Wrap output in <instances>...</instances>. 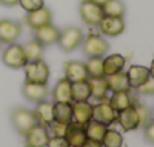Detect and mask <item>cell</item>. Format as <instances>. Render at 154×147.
I'll use <instances>...</instances> for the list:
<instances>
[{
    "mask_svg": "<svg viewBox=\"0 0 154 147\" xmlns=\"http://www.w3.org/2000/svg\"><path fill=\"white\" fill-rule=\"evenodd\" d=\"M11 122L20 135H26L33 126L38 125V119H36L35 111L27 110V108H21V107L15 108L11 113Z\"/></svg>",
    "mask_w": 154,
    "mask_h": 147,
    "instance_id": "obj_1",
    "label": "cell"
},
{
    "mask_svg": "<svg viewBox=\"0 0 154 147\" xmlns=\"http://www.w3.org/2000/svg\"><path fill=\"white\" fill-rule=\"evenodd\" d=\"M24 71H26V83L47 84L50 78V66L42 59L35 62H27L24 65Z\"/></svg>",
    "mask_w": 154,
    "mask_h": 147,
    "instance_id": "obj_2",
    "label": "cell"
},
{
    "mask_svg": "<svg viewBox=\"0 0 154 147\" xmlns=\"http://www.w3.org/2000/svg\"><path fill=\"white\" fill-rule=\"evenodd\" d=\"M57 44L64 53L73 51L82 44V30L79 27H75V26H69V27L60 30V36H58Z\"/></svg>",
    "mask_w": 154,
    "mask_h": 147,
    "instance_id": "obj_3",
    "label": "cell"
},
{
    "mask_svg": "<svg viewBox=\"0 0 154 147\" xmlns=\"http://www.w3.org/2000/svg\"><path fill=\"white\" fill-rule=\"evenodd\" d=\"M109 51V44L100 35L90 33L82 44V53L87 57H103Z\"/></svg>",
    "mask_w": 154,
    "mask_h": 147,
    "instance_id": "obj_4",
    "label": "cell"
},
{
    "mask_svg": "<svg viewBox=\"0 0 154 147\" xmlns=\"http://www.w3.org/2000/svg\"><path fill=\"white\" fill-rule=\"evenodd\" d=\"M2 62L11 68V69H20V68H24V65L29 62L27 57H26V53L23 45H18V44H11L8 48L3 51V56H2Z\"/></svg>",
    "mask_w": 154,
    "mask_h": 147,
    "instance_id": "obj_5",
    "label": "cell"
},
{
    "mask_svg": "<svg viewBox=\"0 0 154 147\" xmlns=\"http://www.w3.org/2000/svg\"><path fill=\"white\" fill-rule=\"evenodd\" d=\"M79 15L87 26H97L103 18L102 6L91 0H82L79 5Z\"/></svg>",
    "mask_w": 154,
    "mask_h": 147,
    "instance_id": "obj_6",
    "label": "cell"
},
{
    "mask_svg": "<svg viewBox=\"0 0 154 147\" xmlns=\"http://www.w3.org/2000/svg\"><path fill=\"white\" fill-rule=\"evenodd\" d=\"M91 119L100 122L106 126L117 122V111L111 107L109 99H102V101H99V104H96L93 107V117Z\"/></svg>",
    "mask_w": 154,
    "mask_h": 147,
    "instance_id": "obj_7",
    "label": "cell"
},
{
    "mask_svg": "<svg viewBox=\"0 0 154 147\" xmlns=\"http://www.w3.org/2000/svg\"><path fill=\"white\" fill-rule=\"evenodd\" d=\"M24 138H26L24 140L26 147H47L50 135H48V129L38 123L24 135Z\"/></svg>",
    "mask_w": 154,
    "mask_h": 147,
    "instance_id": "obj_8",
    "label": "cell"
},
{
    "mask_svg": "<svg viewBox=\"0 0 154 147\" xmlns=\"http://www.w3.org/2000/svg\"><path fill=\"white\" fill-rule=\"evenodd\" d=\"M66 141L69 143L70 147H81L84 144V141L87 140V134H85V125L76 123V122H70L66 126V134H64Z\"/></svg>",
    "mask_w": 154,
    "mask_h": 147,
    "instance_id": "obj_9",
    "label": "cell"
},
{
    "mask_svg": "<svg viewBox=\"0 0 154 147\" xmlns=\"http://www.w3.org/2000/svg\"><path fill=\"white\" fill-rule=\"evenodd\" d=\"M100 33L106 35V36H118L124 32V21L121 17H108L103 15V18L100 20V23L97 24Z\"/></svg>",
    "mask_w": 154,
    "mask_h": 147,
    "instance_id": "obj_10",
    "label": "cell"
},
{
    "mask_svg": "<svg viewBox=\"0 0 154 147\" xmlns=\"http://www.w3.org/2000/svg\"><path fill=\"white\" fill-rule=\"evenodd\" d=\"M21 35V24L12 20H0V42L12 44Z\"/></svg>",
    "mask_w": 154,
    "mask_h": 147,
    "instance_id": "obj_11",
    "label": "cell"
},
{
    "mask_svg": "<svg viewBox=\"0 0 154 147\" xmlns=\"http://www.w3.org/2000/svg\"><path fill=\"white\" fill-rule=\"evenodd\" d=\"M64 78H67L70 83H78V81H85L88 80V74L85 69V63L70 60L64 63Z\"/></svg>",
    "mask_w": 154,
    "mask_h": 147,
    "instance_id": "obj_12",
    "label": "cell"
},
{
    "mask_svg": "<svg viewBox=\"0 0 154 147\" xmlns=\"http://www.w3.org/2000/svg\"><path fill=\"white\" fill-rule=\"evenodd\" d=\"M24 21L27 23V26L30 29L36 30V29H39V27L51 23V11L48 8L42 6V8H39V9L33 11V12H27Z\"/></svg>",
    "mask_w": 154,
    "mask_h": 147,
    "instance_id": "obj_13",
    "label": "cell"
},
{
    "mask_svg": "<svg viewBox=\"0 0 154 147\" xmlns=\"http://www.w3.org/2000/svg\"><path fill=\"white\" fill-rule=\"evenodd\" d=\"M117 122L121 125V128L127 132V131H135L139 128V119L136 114V110L133 105L121 110L117 113Z\"/></svg>",
    "mask_w": 154,
    "mask_h": 147,
    "instance_id": "obj_14",
    "label": "cell"
},
{
    "mask_svg": "<svg viewBox=\"0 0 154 147\" xmlns=\"http://www.w3.org/2000/svg\"><path fill=\"white\" fill-rule=\"evenodd\" d=\"M58 36H60V30L51 23H48V24L35 30V39L38 42H41L44 47L55 44L58 41Z\"/></svg>",
    "mask_w": 154,
    "mask_h": 147,
    "instance_id": "obj_15",
    "label": "cell"
},
{
    "mask_svg": "<svg viewBox=\"0 0 154 147\" xmlns=\"http://www.w3.org/2000/svg\"><path fill=\"white\" fill-rule=\"evenodd\" d=\"M48 93H50V90H48L47 84L24 83V86H23V95L30 102H41L48 96Z\"/></svg>",
    "mask_w": 154,
    "mask_h": 147,
    "instance_id": "obj_16",
    "label": "cell"
},
{
    "mask_svg": "<svg viewBox=\"0 0 154 147\" xmlns=\"http://www.w3.org/2000/svg\"><path fill=\"white\" fill-rule=\"evenodd\" d=\"M93 117V105L87 101L72 104V120L81 125H85Z\"/></svg>",
    "mask_w": 154,
    "mask_h": 147,
    "instance_id": "obj_17",
    "label": "cell"
},
{
    "mask_svg": "<svg viewBox=\"0 0 154 147\" xmlns=\"http://www.w3.org/2000/svg\"><path fill=\"white\" fill-rule=\"evenodd\" d=\"M105 80L108 84V90H111V92H130L127 74L123 71H118L112 75H106Z\"/></svg>",
    "mask_w": 154,
    "mask_h": 147,
    "instance_id": "obj_18",
    "label": "cell"
},
{
    "mask_svg": "<svg viewBox=\"0 0 154 147\" xmlns=\"http://www.w3.org/2000/svg\"><path fill=\"white\" fill-rule=\"evenodd\" d=\"M52 99L54 102H64V104H72V83L67 78H61L57 81L54 90H52Z\"/></svg>",
    "mask_w": 154,
    "mask_h": 147,
    "instance_id": "obj_19",
    "label": "cell"
},
{
    "mask_svg": "<svg viewBox=\"0 0 154 147\" xmlns=\"http://www.w3.org/2000/svg\"><path fill=\"white\" fill-rule=\"evenodd\" d=\"M150 69L141 65H132L127 71V78H129V84L130 89H136L141 84H144L148 78H150Z\"/></svg>",
    "mask_w": 154,
    "mask_h": 147,
    "instance_id": "obj_20",
    "label": "cell"
},
{
    "mask_svg": "<svg viewBox=\"0 0 154 147\" xmlns=\"http://www.w3.org/2000/svg\"><path fill=\"white\" fill-rule=\"evenodd\" d=\"M90 86V96L96 101H102L106 98L108 93V84L105 77H88L87 80Z\"/></svg>",
    "mask_w": 154,
    "mask_h": 147,
    "instance_id": "obj_21",
    "label": "cell"
},
{
    "mask_svg": "<svg viewBox=\"0 0 154 147\" xmlns=\"http://www.w3.org/2000/svg\"><path fill=\"white\" fill-rule=\"evenodd\" d=\"M126 65V57L121 54H111L103 60V77L121 71Z\"/></svg>",
    "mask_w": 154,
    "mask_h": 147,
    "instance_id": "obj_22",
    "label": "cell"
},
{
    "mask_svg": "<svg viewBox=\"0 0 154 147\" xmlns=\"http://www.w3.org/2000/svg\"><path fill=\"white\" fill-rule=\"evenodd\" d=\"M52 117L61 125H69L72 122V104L55 102V105H52Z\"/></svg>",
    "mask_w": 154,
    "mask_h": 147,
    "instance_id": "obj_23",
    "label": "cell"
},
{
    "mask_svg": "<svg viewBox=\"0 0 154 147\" xmlns=\"http://www.w3.org/2000/svg\"><path fill=\"white\" fill-rule=\"evenodd\" d=\"M35 114H36L38 123L42 125V126H45V128H48L50 123L54 120V117H52V104L47 102L45 99L41 101V102H38V107L35 110Z\"/></svg>",
    "mask_w": 154,
    "mask_h": 147,
    "instance_id": "obj_24",
    "label": "cell"
},
{
    "mask_svg": "<svg viewBox=\"0 0 154 147\" xmlns=\"http://www.w3.org/2000/svg\"><path fill=\"white\" fill-rule=\"evenodd\" d=\"M106 129H108L106 125H103V123L94 120V119H90V120L85 123V134H87V138H90V140L102 141Z\"/></svg>",
    "mask_w": 154,
    "mask_h": 147,
    "instance_id": "obj_25",
    "label": "cell"
},
{
    "mask_svg": "<svg viewBox=\"0 0 154 147\" xmlns=\"http://www.w3.org/2000/svg\"><path fill=\"white\" fill-rule=\"evenodd\" d=\"M102 11L103 15H108V17H121L124 15L126 12V6L121 0H106L102 5Z\"/></svg>",
    "mask_w": 154,
    "mask_h": 147,
    "instance_id": "obj_26",
    "label": "cell"
},
{
    "mask_svg": "<svg viewBox=\"0 0 154 147\" xmlns=\"http://www.w3.org/2000/svg\"><path fill=\"white\" fill-rule=\"evenodd\" d=\"M109 104L118 113V111L132 105V98H130L129 92H114V95L109 99Z\"/></svg>",
    "mask_w": 154,
    "mask_h": 147,
    "instance_id": "obj_27",
    "label": "cell"
},
{
    "mask_svg": "<svg viewBox=\"0 0 154 147\" xmlns=\"http://www.w3.org/2000/svg\"><path fill=\"white\" fill-rule=\"evenodd\" d=\"M72 99H73V102H81V101L90 99V86H88L87 80L72 83Z\"/></svg>",
    "mask_w": 154,
    "mask_h": 147,
    "instance_id": "obj_28",
    "label": "cell"
},
{
    "mask_svg": "<svg viewBox=\"0 0 154 147\" xmlns=\"http://www.w3.org/2000/svg\"><path fill=\"white\" fill-rule=\"evenodd\" d=\"M23 48H24L26 57H27L29 62H35V60L42 59V54H44V45H42L41 42H38L36 39L29 41Z\"/></svg>",
    "mask_w": 154,
    "mask_h": 147,
    "instance_id": "obj_29",
    "label": "cell"
},
{
    "mask_svg": "<svg viewBox=\"0 0 154 147\" xmlns=\"http://www.w3.org/2000/svg\"><path fill=\"white\" fill-rule=\"evenodd\" d=\"M88 77H103V59L102 57H88L85 63Z\"/></svg>",
    "mask_w": 154,
    "mask_h": 147,
    "instance_id": "obj_30",
    "label": "cell"
},
{
    "mask_svg": "<svg viewBox=\"0 0 154 147\" xmlns=\"http://www.w3.org/2000/svg\"><path fill=\"white\" fill-rule=\"evenodd\" d=\"M100 143L103 147H121L123 146V137L120 132H117L114 129H106Z\"/></svg>",
    "mask_w": 154,
    "mask_h": 147,
    "instance_id": "obj_31",
    "label": "cell"
},
{
    "mask_svg": "<svg viewBox=\"0 0 154 147\" xmlns=\"http://www.w3.org/2000/svg\"><path fill=\"white\" fill-rule=\"evenodd\" d=\"M136 110V114H138V119H139V126H145L150 120H151V111L150 108L145 105V104H132Z\"/></svg>",
    "mask_w": 154,
    "mask_h": 147,
    "instance_id": "obj_32",
    "label": "cell"
},
{
    "mask_svg": "<svg viewBox=\"0 0 154 147\" xmlns=\"http://www.w3.org/2000/svg\"><path fill=\"white\" fill-rule=\"evenodd\" d=\"M18 3L26 12H33V11L45 6L44 0H18Z\"/></svg>",
    "mask_w": 154,
    "mask_h": 147,
    "instance_id": "obj_33",
    "label": "cell"
},
{
    "mask_svg": "<svg viewBox=\"0 0 154 147\" xmlns=\"http://www.w3.org/2000/svg\"><path fill=\"white\" fill-rule=\"evenodd\" d=\"M136 92L141 93V95H154V78L150 77L144 84L136 87Z\"/></svg>",
    "mask_w": 154,
    "mask_h": 147,
    "instance_id": "obj_34",
    "label": "cell"
},
{
    "mask_svg": "<svg viewBox=\"0 0 154 147\" xmlns=\"http://www.w3.org/2000/svg\"><path fill=\"white\" fill-rule=\"evenodd\" d=\"M66 126H67V125H61V123L52 120L47 129L51 131L52 134H54V137H64V134H66Z\"/></svg>",
    "mask_w": 154,
    "mask_h": 147,
    "instance_id": "obj_35",
    "label": "cell"
},
{
    "mask_svg": "<svg viewBox=\"0 0 154 147\" xmlns=\"http://www.w3.org/2000/svg\"><path fill=\"white\" fill-rule=\"evenodd\" d=\"M144 137H145V141L154 144V120H150L145 126H144Z\"/></svg>",
    "mask_w": 154,
    "mask_h": 147,
    "instance_id": "obj_36",
    "label": "cell"
},
{
    "mask_svg": "<svg viewBox=\"0 0 154 147\" xmlns=\"http://www.w3.org/2000/svg\"><path fill=\"white\" fill-rule=\"evenodd\" d=\"M47 147H70L64 137H52L48 140Z\"/></svg>",
    "mask_w": 154,
    "mask_h": 147,
    "instance_id": "obj_37",
    "label": "cell"
},
{
    "mask_svg": "<svg viewBox=\"0 0 154 147\" xmlns=\"http://www.w3.org/2000/svg\"><path fill=\"white\" fill-rule=\"evenodd\" d=\"M81 147H103V146H102L100 141H96V140H90V138H87Z\"/></svg>",
    "mask_w": 154,
    "mask_h": 147,
    "instance_id": "obj_38",
    "label": "cell"
},
{
    "mask_svg": "<svg viewBox=\"0 0 154 147\" xmlns=\"http://www.w3.org/2000/svg\"><path fill=\"white\" fill-rule=\"evenodd\" d=\"M0 5L8 6V8H12V6L18 5V0H0Z\"/></svg>",
    "mask_w": 154,
    "mask_h": 147,
    "instance_id": "obj_39",
    "label": "cell"
},
{
    "mask_svg": "<svg viewBox=\"0 0 154 147\" xmlns=\"http://www.w3.org/2000/svg\"><path fill=\"white\" fill-rule=\"evenodd\" d=\"M150 75H151V78H154V59H153V62H151V68H150Z\"/></svg>",
    "mask_w": 154,
    "mask_h": 147,
    "instance_id": "obj_40",
    "label": "cell"
},
{
    "mask_svg": "<svg viewBox=\"0 0 154 147\" xmlns=\"http://www.w3.org/2000/svg\"><path fill=\"white\" fill-rule=\"evenodd\" d=\"M91 2H94V3H97V5H100V6H102L106 0H91Z\"/></svg>",
    "mask_w": 154,
    "mask_h": 147,
    "instance_id": "obj_41",
    "label": "cell"
},
{
    "mask_svg": "<svg viewBox=\"0 0 154 147\" xmlns=\"http://www.w3.org/2000/svg\"><path fill=\"white\" fill-rule=\"evenodd\" d=\"M0 48H2V42H0Z\"/></svg>",
    "mask_w": 154,
    "mask_h": 147,
    "instance_id": "obj_42",
    "label": "cell"
}]
</instances>
